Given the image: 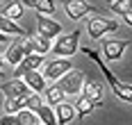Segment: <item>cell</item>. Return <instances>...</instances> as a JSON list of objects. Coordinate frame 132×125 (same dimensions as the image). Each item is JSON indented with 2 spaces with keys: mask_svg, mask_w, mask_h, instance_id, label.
I'll return each instance as SVG.
<instances>
[{
  "mask_svg": "<svg viewBox=\"0 0 132 125\" xmlns=\"http://www.w3.org/2000/svg\"><path fill=\"white\" fill-rule=\"evenodd\" d=\"M82 52H84L87 57H91L93 61L98 64V68H100V73L105 75V80L109 82L112 91H114V96L119 98V100H123V102H132V86H130V84L121 82L119 77H116V75H114L112 70L107 68V64L103 61V59H100V55H98V52H96L93 48H87V46H84V48H82Z\"/></svg>",
  "mask_w": 132,
  "mask_h": 125,
  "instance_id": "obj_1",
  "label": "cell"
},
{
  "mask_svg": "<svg viewBox=\"0 0 132 125\" xmlns=\"http://www.w3.org/2000/svg\"><path fill=\"white\" fill-rule=\"evenodd\" d=\"M80 30H73L71 34H59L50 52H55V57H73L80 48Z\"/></svg>",
  "mask_w": 132,
  "mask_h": 125,
  "instance_id": "obj_2",
  "label": "cell"
},
{
  "mask_svg": "<svg viewBox=\"0 0 132 125\" xmlns=\"http://www.w3.org/2000/svg\"><path fill=\"white\" fill-rule=\"evenodd\" d=\"M119 30V21L116 18H103V16H96L87 21V32L91 39H103L107 32H116Z\"/></svg>",
  "mask_w": 132,
  "mask_h": 125,
  "instance_id": "obj_3",
  "label": "cell"
},
{
  "mask_svg": "<svg viewBox=\"0 0 132 125\" xmlns=\"http://www.w3.org/2000/svg\"><path fill=\"white\" fill-rule=\"evenodd\" d=\"M57 84L64 89L66 96H78L80 91H82V84H84V73L82 70H66L64 75L57 80Z\"/></svg>",
  "mask_w": 132,
  "mask_h": 125,
  "instance_id": "obj_4",
  "label": "cell"
},
{
  "mask_svg": "<svg viewBox=\"0 0 132 125\" xmlns=\"http://www.w3.org/2000/svg\"><path fill=\"white\" fill-rule=\"evenodd\" d=\"M128 46H132V39H105V41L100 43V50H103L105 59H109V61H119Z\"/></svg>",
  "mask_w": 132,
  "mask_h": 125,
  "instance_id": "obj_5",
  "label": "cell"
},
{
  "mask_svg": "<svg viewBox=\"0 0 132 125\" xmlns=\"http://www.w3.org/2000/svg\"><path fill=\"white\" fill-rule=\"evenodd\" d=\"M66 70H71V61H68V57H55V59H50V61L43 64V77L50 80V82H57Z\"/></svg>",
  "mask_w": 132,
  "mask_h": 125,
  "instance_id": "obj_6",
  "label": "cell"
},
{
  "mask_svg": "<svg viewBox=\"0 0 132 125\" xmlns=\"http://www.w3.org/2000/svg\"><path fill=\"white\" fill-rule=\"evenodd\" d=\"M23 48H25V55H30V52L48 55L53 50V39H46L41 34H27L25 41H23Z\"/></svg>",
  "mask_w": 132,
  "mask_h": 125,
  "instance_id": "obj_7",
  "label": "cell"
},
{
  "mask_svg": "<svg viewBox=\"0 0 132 125\" xmlns=\"http://www.w3.org/2000/svg\"><path fill=\"white\" fill-rule=\"evenodd\" d=\"M37 30H39L41 37L55 39V37L62 34V23L55 21V18H50V16H46V14H37Z\"/></svg>",
  "mask_w": 132,
  "mask_h": 125,
  "instance_id": "obj_8",
  "label": "cell"
},
{
  "mask_svg": "<svg viewBox=\"0 0 132 125\" xmlns=\"http://www.w3.org/2000/svg\"><path fill=\"white\" fill-rule=\"evenodd\" d=\"M64 12L71 21H80V18L89 16L91 12H96V7H91L84 0H64Z\"/></svg>",
  "mask_w": 132,
  "mask_h": 125,
  "instance_id": "obj_9",
  "label": "cell"
},
{
  "mask_svg": "<svg viewBox=\"0 0 132 125\" xmlns=\"http://www.w3.org/2000/svg\"><path fill=\"white\" fill-rule=\"evenodd\" d=\"M46 64V55H39V52H30V55L23 57V61L18 66H14V77H21L25 70H39V66Z\"/></svg>",
  "mask_w": 132,
  "mask_h": 125,
  "instance_id": "obj_10",
  "label": "cell"
},
{
  "mask_svg": "<svg viewBox=\"0 0 132 125\" xmlns=\"http://www.w3.org/2000/svg\"><path fill=\"white\" fill-rule=\"evenodd\" d=\"M0 91H2L7 98H25L27 93H30V86L25 84L23 77H14L12 82H5V84H2Z\"/></svg>",
  "mask_w": 132,
  "mask_h": 125,
  "instance_id": "obj_11",
  "label": "cell"
},
{
  "mask_svg": "<svg viewBox=\"0 0 132 125\" xmlns=\"http://www.w3.org/2000/svg\"><path fill=\"white\" fill-rule=\"evenodd\" d=\"M21 77L25 80V84L30 86V91H37V93H43V89L48 86V84H46V77H43V73H41V70H25Z\"/></svg>",
  "mask_w": 132,
  "mask_h": 125,
  "instance_id": "obj_12",
  "label": "cell"
},
{
  "mask_svg": "<svg viewBox=\"0 0 132 125\" xmlns=\"http://www.w3.org/2000/svg\"><path fill=\"white\" fill-rule=\"evenodd\" d=\"M23 7H30L34 9L37 14H46V16H53L55 14V0H21Z\"/></svg>",
  "mask_w": 132,
  "mask_h": 125,
  "instance_id": "obj_13",
  "label": "cell"
},
{
  "mask_svg": "<svg viewBox=\"0 0 132 125\" xmlns=\"http://www.w3.org/2000/svg\"><path fill=\"white\" fill-rule=\"evenodd\" d=\"M55 116H57V125H68L75 118V107L62 100L59 105H55Z\"/></svg>",
  "mask_w": 132,
  "mask_h": 125,
  "instance_id": "obj_14",
  "label": "cell"
},
{
  "mask_svg": "<svg viewBox=\"0 0 132 125\" xmlns=\"http://www.w3.org/2000/svg\"><path fill=\"white\" fill-rule=\"evenodd\" d=\"M23 57H25V48H23V41H9V48H7V52H5V59L14 64V66H18L21 61H23Z\"/></svg>",
  "mask_w": 132,
  "mask_h": 125,
  "instance_id": "obj_15",
  "label": "cell"
},
{
  "mask_svg": "<svg viewBox=\"0 0 132 125\" xmlns=\"http://www.w3.org/2000/svg\"><path fill=\"white\" fill-rule=\"evenodd\" d=\"M75 118H84V116H89L96 107H100L96 100H91V98H87V96H80L78 100H75Z\"/></svg>",
  "mask_w": 132,
  "mask_h": 125,
  "instance_id": "obj_16",
  "label": "cell"
},
{
  "mask_svg": "<svg viewBox=\"0 0 132 125\" xmlns=\"http://www.w3.org/2000/svg\"><path fill=\"white\" fill-rule=\"evenodd\" d=\"M64 96H66L64 89H62L57 82L43 89V102H48V105H53V107H55V105H59V102L64 100Z\"/></svg>",
  "mask_w": 132,
  "mask_h": 125,
  "instance_id": "obj_17",
  "label": "cell"
},
{
  "mask_svg": "<svg viewBox=\"0 0 132 125\" xmlns=\"http://www.w3.org/2000/svg\"><path fill=\"white\" fill-rule=\"evenodd\" d=\"M0 32H5V34H18V37H27V30L21 28L16 21H12V18H7L5 14H0Z\"/></svg>",
  "mask_w": 132,
  "mask_h": 125,
  "instance_id": "obj_18",
  "label": "cell"
},
{
  "mask_svg": "<svg viewBox=\"0 0 132 125\" xmlns=\"http://www.w3.org/2000/svg\"><path fill=\"white\" fill-rule=\"evenodd\" d=\"M82 91H84V96L91 98V100H96L98 105H103V86H100V82H96V80H84V84H82Z\"/></svg>",
  "mask_w": 132,
  "mask_h": 125,
  "instance_id": "obj_19",
  "label": "cell"
},
{
  "mask_svg": "<svg viewBox=\"0 0 132 125\" xmlns=\"http://www.w3.org/2000/svg\"><path fill=\"white\" fill-rule=\"evenodd\" d=\"M37 116L41 118V123H43V125H57L55 109H53V105H48V102H43L39 109H37Z\"/></svg>",
  "mask_w": 132,
  "mask_h": 125,
  "instance_id": "obj_20",
  "label": "cell"
},
{
  "mask_svg": "<svg viewBox=\"0 0 132 125\" xmlns=\"http://www.w3.org/2000/svg\"><path fill=\"white\" fill-rule=\"evenodd\" d=\"M25 109V98H7L5 100V114H18Z\"/></svg>",
  "mask_w": 132,
  "mask_h": 125,
  "instance_id": "obj_21",
  "label": "cell"
},
{
  "mask_svg": "<svg viewBox=\"0 0 132 125\" xmlns=\"http://www.w3.org/2000/svg\"><path fill=\"white\" fill-rule=\"evenodd\" d=\"M0 14H5L7 18H12V21L21 18V16H23V2H12V5H7Z\"/></svg>",
  "mask_w": 132,
  "mask_h": 125,
  "instance_id": "obj_22",
  "label": "cell"
},
{
  "mask_svg": "<svg viewBox=\"0 0 132 125\" xmlns=\"http://www.w3.org/2000/svg\"><path fill=\"white\" fill-rule=\"evenodd\" d=\"M109 9H112L114 14L123 16L125 12L132 9V0H112V2H109Z\"/></svg>",
  "mask_w": 132,
  "mask_h": 125,
  "instance_id": "obj_23",
  "label": "cell"
},
{
  "mask_svg": "<svg viewBox=\"0 0 132 125\" xmlns=\"http://www.w3.org/2000/svg\"><path fill=\"white\" fill-rule=\"evenodd\" d=\"M43 105V98H41V93H37V91H30L25 96V107L27 109H32V111H37Z\"/></svg>",
  "mask_w": 132,
  "mask_h": 125,
  "instance_id": "obj_24",
  "label": "cell"
},
{
  "mask_svg": "<svg viewBox=\"0 0 132 125\" xmlns=\"http://www.w3.org/2000/svg\"><path fill=\"white\" fill-rule=\"evenodd\" d=\"M0 125H23V123H21L18 114H5V116L0 118Z\"/></svg>",
  "mask_w": 132,
  "mask_h": 125,
  "instance_id": "obj_25",
  "label": "cell"
},
{
  "mask_svg": "<svg viewBox=\"0 0 132 125\" xmlns=\"http://www.w3.org/2000/svg\"><path fill=\"white\" fill-rule=\"evenodd\" d=\"M123 21L128 23V28H132V9H130V12H125V14H123Z\"/></svg>",
  "mask_w": 132,
  "mask_h": 125,
  "instance_id": "obj_26",
  "label": "cell"
},
{
  "mask_svg": "<svg viewBox=\"0 0 132 125\" xmlns=\"http://www.w3.org/2000/svg\"><path fill=\"white\" fill-rule=\"evenodd\" d=\"M0 43H9V34H5V32H0Z\"/></svg>",
  "mask_w": 132,
  "mask_h": 125,
  "instance_id": "obj_27",
  "label": "cell"
},
{
  "mask_svg": "<svg viewBox=\"0 0 132 125\" xmlns=\"http://www.w3.org/2000/svg\"><path fill=\"white\" fill-rule=\"evenodd\" d=\"M0 75H2V55H0Z\"/></svg>",
  "mask_w": 132,
  "mask_h": 125,
  "instance_id": "obj_28",
  "label": "cell"
},
{
  "mask_svg": "<svg viewBox=\"0 0 132 125\" xmlns=\"http://www.w3.org/2000/svg\"><path fill=\"white\" fill-rule=\"evenodd\" d=\"M34 125H43V123H41V121H37V123H34Z\"/></svg>",
  "mask_w": 132,
  "mask_h": 125,
  "instance_id": "obj_29",
  "label": "cell"
},
{
  "mask_svg": "<svg viewBox=\"0 0 132 125\" xmlns=\"http://www.w3.org/2000/svg\"><path fill=\"white\" fill-rule=\"evenodd\" d=\"M107 2H112V0H107Z\"/></svg>",
  "mask_w": 132,
  "mask_h": 125,
  "instance_id": "obj_30",
  "label": "cell"
},
{
  "mask_svg": "<svg viewBox=\"0 0 132 125\" xmlns=\"http://www.w3.org/2000/svg\"><path fill=\"white\" fill-rule=\"evenodd\" d=\"M0 2H5V0H0Z\"/></svg>",
  "mask_w": 132,
  "mask_h": 125,
  "instance_id": "obj_31",
  "label": "cell"
}]
</instances>
